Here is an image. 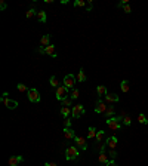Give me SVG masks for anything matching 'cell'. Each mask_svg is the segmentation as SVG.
Returning a JSON list of instances; mask_svg holds the SVG:
<instances>
[{"label":"cell","instance_id":"6da1fadb","mask_svg":"<svg viewBox=\"0 0 148 166\" xmlns=\"http://www.w3.org/2000/svg\"><path fill=\"white\" fill-rule=\"evenodd\" d=\"M80 156V151L77 147H74V146H68L65 148V159L68 162H73V160H76L77 157Z\"/></svg>","mask_w":148,"mask_h":166},{"label":"cell","instance_id":"7a4b0ae2","mask_svg":"<svg viewBox=\"0 0 148 166\" xmlns=\"http://www.w3.org/2000/svg\"><path fill=\"white\" fill-rule=\"evenodd\" d=\"M39 54H44V55H49V57H52V58H56L58 57V54H56V46L55 45H49V46H46V47H39Z\"/></svg>","mask_w":148,"mask_h":166},{"label":"cell","instance_id":"3957f363","mask_svg":"<svg viewBox=\"0 0 148 166\" xmlns=\"http://www.w3.org/2000/svg\"><path fill=\"white\" fill-rule=\"evenodd\" d=\"M0 101H2L9 110H15L16 107H18V101H15V100H11V98H8V92H5L3 95H2V98H0Z\"/></svg>","mask_w":148,"mask_h":166},{"label":"cell","instance_id":"277c9868","mask_svg":"<svg viewBox=\"0 0 148 166\" xmlns=\"http://www.w3.org/2000/svg\"><path fill=\"white\" fill-rule=\"evenodd\" d=\"M76 82H77V77L74 74H67V76H64L62 85L65 88H68V89H74V88H76Z\"/></svg>","mask_w":148,"mask_h":166},{"label":"cell","instance_id":"5b68a950","mask_svg":"<svg viewBox=\"0 0 148 166\" xmlns=\"http://www.w3.org/2000/svg\"><path fill=\"white\" fill-rule=\"evenodd\" d=\"M27 97H28V101H30V102H34V104L40 102V93H39V90H37L36 88H30V89H28Z\"/></svg>","mask_w":148,"mask_h":166},{"label":"cell","instance_id":"8992f818","mask_svg":"<svg viewBox=\"0 0 148 166\" xmlns=\"http://www.w3.org/2000/svg\"><path fill=\"white\" fill-rule=\"evenodd\" d=\"M68 90H70V89L65 88L64 85H61L59 88H56V93H55V95H56V100H58L59 102L64 101L65 98H68Z\"/></svg>","mask_w":148,"mask_h":166},{"label":"cell","instance_id":"52a82bcc","mask_svg":"<svg viewBox=\"0 0 148 166\" xmlns=\"http://www.w3.org/2000/svg\"><path fill=\"white\" fill-rule=\"evenodd\" d=\"M105 125H107L111 131H120V128H121V123H118V122L116 120V116L107 119V120H105Z\"/></svg>","mask_w":148,"mask_h":166},{"label":"cell","instance_id":"ba28073f","mask_svg":"<svg viewBox=\"0 0 148 166\" xmlns=\"http://www.w3.org/2000/svg\"><path fill=\"white\" fill-rule=\"evenodd\" d=\"M86 113V110H85V107L82 105V104H77V105H74L73 107V110H71V114H73V117L74 119H79L80 116H83Z\"/></svg>","mask_w":148,"mask_h":166},{"label":"cell","instance_id":"9c48e42d","mask_svg":"<svg viewBox=\"0 0 148 166\" xmlns=\"http://www.w3.org/2000/svg\"><path fill=\"white\" fill-rule=\"evenodd\" d=\"M107 108H108V105L99 98L96 101V105H95V113H98V114H104L105 111H107Z\"/></svg>","mask_w":148,"mask_h":166},{"label":"cell","instance_id":"30bf717a","mask_svg":"<svg viewBox=\"0 0 148 166\" xmlns=\"http://www.w3.org/2000/svg\"><path fill=\"white\" fill-rule=\"evenodd\" d=\"M22 162H24V157L22 156H11L9 160H8L9 166H21Z\"/></svg>","mask_w":148,"mask_h":166},{"label":"cell","instance_id":"8fae6325","mask_svg":"<svg viewBox=\"0 0 148 166\" xmlns=\"http://www.w3.org/2000/svg\"><path fill=\"white\" fill-rule=\"evenodd\" d=\"M117 142H118L117 136H110V138H107V141H105V146H107L110 150H116Z\"/></svg>","mask_w":148,"mask_h":166},{"label":"cell","instance_id":"7c38bea8","mask_svg":"<svg viewBox=\"0 0 148 166\" xmlns=\"http://www.w3.org/2000/svg\"><path fill=\"white\" fill-rule=\"evenodd\" d=\"M104 100H105V102L107 104H116V102H118V95H116V93H107L105 97H104Z\"/></svg>","mask_w":148,"mask_h":166},{"label":"cell","instance_id":"4fadbf2b","mask_svg":"<svg viewBox=\"0 0 148 166\" xmlns=\"http://www.w3.org/2000/svg\"><path fill=\"white\" fill-rule=\"evenodd\" d=\"M74 141H76V144L85 151V150H87V142H86V138H83V136H76L74 138Z\"/></svg>","mask_w":148,"mask_h":166},{"label":"cell","instance_id":"5bb4252c","mask_svg":"<svg viewBox=\"0 0 148 166\" xmlns=\"http://www.w3.org/2000/svg\"><path fill=\"white\" fill-rule=\"evenodd\" d=\"M64 136L70 141V139H74L76 138V134H74V131L71 128H64Z\"/></svg>","mask_w":148,"mask_h":166},{"label":"cell","instance_id":"9a60e30c","mask_svg":"<svg viewBox=\"0 0 148 166\" xmlns=\"http://www.w3.org/2000/svg\"><path fill=\"white\" fill-rule=\"evenodd\" d=\"M49 45H51V34L42 36V39H40V46H42V47H46V46H49Z\"/></svg>","mask_w":148,"mask_h":166},{"label":"cell","instance_id":"2e32d148","mask_svg":"<svg viewBox=\"0 0 148 166\" xmlns=\"http://www.w3.org/2000/svg\"><path fill=\"white\" fill-rule=\"evenodd\" d=\"M98 162L102 163V165H107V163L110 162V159H108V156H107L105 151H99V156H98Z\"/></svg>","mask_w":148,"mask_h":166},{"label":"cell","instance_id":"e0dca14e","mask_svg":"<svg viewBox=\"0 0 148 166\" xmlns=\"http://www.w3.org/2000/svg\"><path fill=\"white\" fill-rule=\"evenodd\" d=\"M96 93H98V97H99V98H102V97H105V95L108 93V90H107V88L105 86H98L96 88Z\"/></svg>","mask_w":148,"mask_h":166},{"label":"cell","instance_id":"ac0fdd59","mask_svg":"<svg viewBox=\"0 0 148 166\" xmlns=\"http://www.w3.org/2000/svg\"><path fill=\"white\" fill-rule=\"evenodd\" d=\"M37 19H39V22L44 24V22L47 21V15H46V12H44V11H40V12H37Z\"/></svg>","mask_w":148,"mask_h":166},{"label":"cell","instance_id":"d6986e66","mask_svg":"<svg viewBox=\"0 0 148 166\" xmlns=\"http://www.w3.org/2000/svg\"><path fill=\"white\" fill-rule=\"evenodd\" d=\"M96 134H98V131H96L93 126H89V129H87V139L96 138Z\"/></svg>","mask_w":148,"mask_h":166},{"label":"cell","instance_id":"ffe728a7","mask_svg":"<svg viewBox=\"0 0 148 166\" xmlns=\"http://www.w3.org/2000/svg\"><path fill=\"white\" fill-rule=\"evenodd\" d=\"M70 114H71V108L70 107H61V116L64 119H68Z\"/></svg>","mask_w":148,"mask_h":166},{"label":"cell","instance_id":"44dd1931","mask_svg":"<svg viewBox=\"0 0 148 166\" xmlns=\"http://www.w3.org/2000/svg\"><path fill=\"white\" fill-rule=\"evenodd\" d=\"M120 89H121V92H129V82L128 80H121V83H120Z\"/></svg>","mask_w":148,"mask_h":166},{"label":"cell","instance_id":"7402d4cb","mask_svg":"<svg viewBox=\"0 0 148 166\" xmlns=\"http://www.w3.org/2000/svg\"><path fill=\"white\" fill-rule=\"evenodd\" d=\"M49 83H51L52 88H59V86H61L59 82H58V77H56V76H52L51 79H49Z\"/></svg>","mask_w":148,"mask_h":166},{"label":"cell","instance_id":"603a6c76","mask_svg":"<svg viewBox=\"0 0 148 166\" xmlns=\"http://www.w3.org/2000/svg\"><path fill=\"white\" fill-rule=\"evenodd\" d=\"M76 77H77V82H80V83L86 80V74H85V70H83V68H80V71H79V74H77Z\"/></svg>","mask_w":148,"mask_h":166},{"label":"cell","instance_id":"cb8c5ba5","mask_svg":"<svg viewBox=\"0 0 148 166\" xmlns=\"http://www.w3.org/2000/svg\"><path fill=\"white\" fill-rule=\"evenodd\" d=\"M138 122H139L141 125H147V123H148V119H147V116H145L144 113H139V116H138Z\"/></svg>","mask_w":148,"mask_h":166},{"label":"cell","instance_id":"d4e9b609","mask_svg":"<svg viewBox=\"0 0 148 166\" xmlns=\"http://www.w3.org/2000/svg\"><path fill=\"white\" fill-rule=\"evenodd\" d=\"M113 114H114V107H111V105H108V108H107V111L104 113V117H105V119H110V117H113Z\"/></svg>","mask_w":148,"mask_h":166},{"label":"cell","instance_id":"484cf974","mask_svg":"<svg viewBox=\"0 0 148 166\" xmlns=\"http://www.w3.org/2000/svg\"><path fill=\"white\" fill-rule=\"evenodd\" d=\"M59 104H61V107H71V104H73V100L68 97V98H65L64 101H61Z\"/></svg>","mask_w":148,"mask_h":166},{"label":"cell","instance_id":"4316f807","mask_svg":"<svg viewBox=\"0 0 148 166\" xmlns=\"http://www.w3.org/2000/svg\"><path fill=\"white\" fill-rule=\"evenodd\" d=\"M79 95H80V90H79L77 88H74L73 92H71V95H70V98H71V100H77Z\"/></svg>","mask_w":148,"mask_h":166},{"label":"cell","instance_id":"83f0119b","mask_svg":"<svg viewBox=\"0 0 148 166\" xmlns=\"http://www.w3.org/2000/svg\"><path fill=\"white\" fill-rule=\"evenodd\" d=\"M104 136H105V131H98V134H96V138H95V139H96L98 142H101V141L104 139Z\"/></svg>","mask_w":148,"mask_h":166},{"label":"cell","instance_id":"f1b7e54d","mask_svg":"<svg viewBox=\"0 0 148 166\" xmlns=\"http://www.w3.org/2000/svg\"><path fill=\"white\" fill-rule=\"evenodd\" d=\"M16 89H18L19 92H28V89H30V88H27L24 83H18V85H16Z\"/></svg>","mask_w":148,"mask_h":166},{"label":"cell","instance_id":"f546056e","mask_svg":"<svg viewBox=\"0 0 148 166\" xmlns=\"http://www.w3.org/2000/svg\"><path fill=\"white\" fill-rule=\"evenodd\" d=\"M36 13H37V11H36L34 8H30V9L27 11V13H25V16H27V18L30 19V18H33V16H34Z\"/></svg>","mask_w":148,"mask_h":166},{"label":"cell","instance_id":"4dcf8cb0","mask_svg":"<svg viewBox=\"0 0 148 166\" xmlns=\"http://www.w3.org/2000/svg\"><path fill=\"white\" fill-rule=\"evenodd\" d=\"M130 123H132V119H130L129 116H125V117H123V125H125V126H130Z\"/></svg>","mask_w":148,"mask_h":166},{"label":"cell","instance_id":"1f68e13d","mask_svg":"<svg viewBox=\"0 0 148 166\" xmlns=\"http://www.w3.org/2000/svg\"><path fill=\"white\" fill-rule=\"evenodd\" d=\"M92 8H93V2L92 0H87L86 2V12H92Z\"/></svg>","mask_w":148,"mask_h":166},{"label":"cell","instance_id":"d6a6232c","mask_svg":"<svg viewBox=\"0 0 148 166\" xmlns=\"http://www.w3.org/2000/svg\"><path fill=\"white\" fill-rule=\"evenodd\" d=\"M86 5V2H83V0H76V2H74V6H76V8H82V6H85Z\"/></svg>","mask_w":148,"mask_h":166},{"label":"cell","instance_id":"836d02e7","mask_svg":"<svg viewBox=\"0 0 148 166\" xmlns=\"http://www.w3.org/2000/svg\"><path fill=\"white\" fill-rule=\"evenodd\" d=\"M108 156L111 157V160H114V159L117 157V151H116V150H110V151H108Z\"/></svg>","mask_w":148,"mask_h":166},{"label":"cell","instance_id":"e575fe53","mask_svg":"<svg viewBox=\"0 0 148 166\" xmlns=\"http://www.w3.org/2000/svg\"><path fill=\"white\" fill-rule=\"evenodd\" d=\"M123 12H125V13H130V12H132L130 6H129V5H125V6H123Z\"/></svg>","mask_w":148,"mask_h":166},{"label":"cell","instance_id":"d590c367","mask_svg":"<svg viewBox=\"0 0 148 166\" xmlns=\"http://www.w3.org/2000/svg\"><path fill=\"white\" fill-rule=\"evenodd\" d=\"M64 126H65V128H71V119H70V117H68V119H65Z\"/></svg>","mask_w":148,"mask_h":166},{"label":"cell","instance_id":"8d00e7d4","mask_svg":"<svg viewBox=\"0 0 148 166\" xmlns=\"http://www.w3.org/2000/svg\"><path fill=\"white\" fill-rule=\"evenodd\" d=\"M5 9H6V2L2 0V2H0V11H5Z\"/></svg>","mask_w":148,"mask_h":166},{"label":"cell","instance_id":"74e56055","mask_svg":"<svg viewBox=\"0 0 148 166\" xmlns=\"http://www.w3.org/2000/svg\"><path fill=\"white\" fill-rule=\"evenodd\" d=\"M125 5H129V3H128V0H121V2H120V3L117 5V6H118V8H123Z\"/></svg>","mask_w":148,"mask_h":166},{"label":"cell","instance_id":"f35d334b","mask_svg":"<svg viewBox=\"0 0 148 166\" xmlns=\"http://www.w3.org/2000/svg\"><path fill=\"white\" fill-rule=\"evenodd\" d=\"M105 166H117V165H116V160H110Z\"/></svg>","mask_w":148,"mask_h":166},{"label":"cell","instance_id":"ab89813d","mask_svg":"<svg viewBox=\"0 0 148 166\" xmlns=\"http://www.w3.org/2000/svg\"><path fill=\"white\" fill-rule=\"evenodd\" d=\"M44 166H58L56 163H54V162H46L44 163Z\"/></svg>","mask_w":148,"mask_h":166}]
</instances>
